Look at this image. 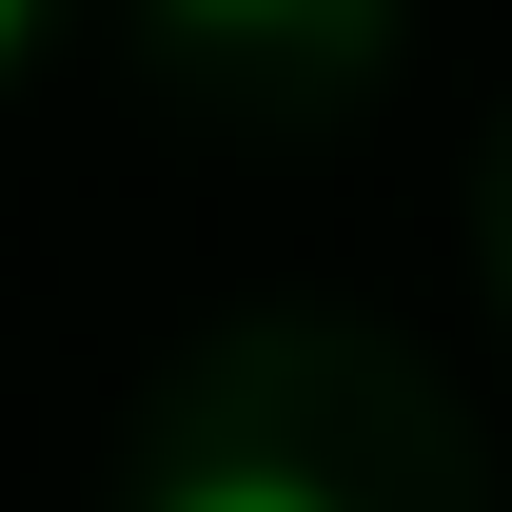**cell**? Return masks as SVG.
I'll return each instance as SVG.
<instances>
[{
	"label": "cell",
	"instance_id": "cell-1",
	"mask_svg": "<svg viewBox=\"0 0 512 512\" xmlns=\"http://www.w3.org/2000/svg\"><path fill=\"white\" fill-rule=\"evenodd\" d=\"M158 512H335V493H296V473H197V493H158Z\"/></svg>",
	"mask_w": 512,
	"mask_h": 512
},
{
	"label": "cell",
	"instance_id": "cell-2",
	"mask_svg": "<svg viewBox=\"0 0 512 512\" xmlns=\"http://www.w3.org/2000/svg\"><path fill=\"white\" fill-rule=\"evenodd\" d=\"M0 60H20V0H0Z\"/></svg>",
	"mask_w": 512,
	"mask_h": 512
}]
</instances>
